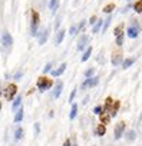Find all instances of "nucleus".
Returning <instances> with one entry per match:
<instances>
[{
    "label": "nucleus",
    "mask_w": 142,
    "mask_h": 146,
    "mask_svg": "<svg viewBox=\"0 0 142 146\" xmlns=\"http://www.w3.org/2000/svg\"><path fill=\"white\" fill-rule=\"evenodd\" d=\"M139 23L138 22H132V25L126 29V35H128V37H131V39H136L138 36H139Z\"/></svg>",
    "instance_id": "1"
},
{
    "label": "nucleus",
    "mask_w": 142,
    "mask_h": 146,
    "mask_svg": "<svg viewBox=\"0 0 142 146\" xmlns=\"http://www.w3.org/2000/svg\"><path fill=\"white\" fill-rule=\"evenodd\" d=\"M37 30H39V13L32 12V27H30L32 36H37Z\"/></svg>",
    "instance_id": "2"
},
{
    "label": "nucleus",
    "mask_w": 142,
    "mask_h": 146,
    "mask_svg": "<svg viewBox=\"0 0 142 146\" xmlns=\"http://www.w3.org/2000/svg\"><path fill=\"white\" fill-rule=\"evenodd\" d=\"M52 86H53V82L50 79H47L45 76L37 79V89H40V90H49Z\"/></svg>",
    "instance_id": "3"
},
{
    "label": "nucleus",
    "mask_w": 142,
    "mask_h": 146,
    "mask_svg": "<svg viewBox=\"0 0 142 146\" xmlns=\"http://www.w3.org/2000/svg\"><path fill=\"white\" fill-rule=\"evenodd\" d=\"M2 44L5 46V47H12V44H13V37H12V35L7 32V30H5V32H2Z\"/></svg>",
    "instance_id": "4"
},
{
    "label": "nucleus",
    "mask_w": 142,
    "mask_h": 146,
    "mask_svg": "<svg viewBox=\"0 0 142 146\" xmlns=\"http://www.w3.org/2000/svg\"><path fill=\"white\" fill-rule=\"evenodd\" d=\"M123 35H125V32H123V25L116 26V27H115V36H116V44H118V46H122V44H123Z\"/></svg>",
    "instance_id": "5"
},
{
    "label": "nucleus",
    "mask_w": 142,
    "mask_h": 146,
    "mask_svg": "<svg viewBox=\"0 0 142 146\" xmlns=\"http://www.w3.org/2000/svg\"><path fill=\"white\" fill-rule=\"evenodd\" d=\"M16 92H17V86H16V85H9V86L6 88V90H5L6 99H7V100H13Z\"/></svg>",
    "instance_id": "6"
},
{
    "label": "nucleus",
    "mask_w": 142,
    "mask_h": 146,
    "mask_svg": "<svg viewBox=\"0 0 142 146\" xmlns=\"http://www.w3.org/2000/svg\"><path fill=\"white\" fill-rule=\"evenodd\" d=\"M125 126H126L125 122H119V123L115 126V139H116V140L122 137V135H123V132H125Z\"/></svg>",
    "instance_id": "7"
},
{
    "label": "nucleus",
    "mask_w": 142,
    "mask_h": 146,
    "mask_svg": "<svg viewBox=\"0 0 142 146\" xmlns=\"http://www.w3.org/2000/svg\"><path fill=\"white\" fill-rule=\"evenodd\" d=\"M98 82H99V79H98V78H88V79L83 82L82 88H86V86L93 88V86H96V85H98Z\"/></svg>",
    "instance_id": "8"
},
{
    "label": "nucleus",
    "mask_w": 142,
    "mask_h": 146,
    "mask_svg": "<svg viewBox=\"0 0 142 146\" xmlns=\"http://www.w3.org/2000/svg\"><path fill=\"white\" fill-rule=\"evenodd\" d=\"M66 66H67L66 63H62V64H60V66H59L57 69H55V70H52V75H53L55 78H59V76L62 75V73H63V72L66 70Z\"/></svg>",
    "instance_id": "9"
},
{
    "label": "nucleus",
    "mask_w": 142,
    "mask_h": 146,
    "mask_svg": "<svg viewBox=\"0 0 142 146\" xmlns=\"http://www.w3.org/2000/svg\"><path fill=\"white\" fill-rule=\"evenodd\" d=\"M88 40H89V36L82 35V36L79 37V42H78V49H79V50H83L85 46H86V42H88Z\"/></svg>",
    "instance_id": "10"
},
{
    "label": "nucleus",
    "mask_w": 142,
    "mask_h": 146,
    "mask_svg": "<svg viewBox=\"0 0 142 146\" xmlns=\"http://www.w3.org/2000/svg\"><path fill=\"white\" fill-rule=\"evenodd\" d=\"M47 37H49V29H43L40 36H39V44H45Z\"/></svg>",
    "instance_id": "11"
},
{
    "label": "nucleus",
    "mask_w": 142,
    "mask_h": 146,
    "mask_svg": "<svg viewBox=\"0 0 142 146\" xmlns=\"http://www.w3.org/2000/svg\"><path fill=\"white\" fill-rule=\"evenodd\" d=\"M111 60H112V64H113V66H119L121 62H122V54H121V53H113Z\"/></svg>",
    "instance_id": "12"
},
{
    "label": "nucleus",
    "mask_w": 142,
    "mask_h": 146,
    "mask_svg": "<svg viewBox=\"0 0 142 146\" xmlns=\"http://www.w3.org/2000/svg\"><path fill=\"white\" fill-rule=\"evenodd\" d=\"M63 37H65V30H59L57 35H56V37H55V44H56V46L60 44L62 40H63Z\"/></svg>",
    "instance_id": "13"
},
{
    "label": "nucleus",
    "mask_w": 142,
    "mask_h": 146,
    "mask_svg": "<svg viewBox=\"0 0 142 146\" xmlns=\"http://www.w3.org/2000/svg\"><path fill=\"white\" fill-rule=\"evenodd\" d=\"M133 63H135V59H133V57L125 59V60L122 62V67H123V69H128V67H131V66H132Z\"/></svg>",
    "instance_id": "14"
},
{
    "label": "nucleus",
    "mask_w": 142,
    "mask_h": 146,
    "mask_svg": "<svg viewBox=\"0 0 142 146\" xmlns=\"http://www.w3.org/2000/svg\"><path fill=\"white\" fill-rule=\"evenodd\" d=\"M106 133V127H105V125H99L98 127H96V130H95V135L96 136H103Z\"/></svg>",
    "instance_id": "15"
},
{
    "label": "nucleus",
    "mask_w": 142,
    "mask_h": 146,
    "mask_svg": "<svg viewBox=\"0 0 142 146\" xmlns=\"http://www.w3.org/2000/svg\"><path fill=\"white\" fill-rule=\"evenodd\" d=\"M102 25H103V20H102V19H101V20L98 19V20H96V23L93 25V29H92V32H93V33H98V32L102 29Z\"/></svg>",
    "instance_id": "16"
},
{
    "label": "nucleus",
    "mask_w": 142,
    "mask_h": 146,
    "mask_svg": "<svg viewBox=\"0 0 142 146\" xmlns=\"http://www.w3.org/2000/svg\"><path fill=\"white\" fill-rule=\"evenodd\" d=\"M62 88H63V83L59 80V82H57V86H56V89H55V93H53V96H55L56 99L60 96V93H62Z\"/></svg>",
    "instance_id": "17"
},
{
    "label": "nucleus",
    "mask_w": 142,
    "mask_h": 146,
    "mask_svg": "<svg viewBox=\"0 0 142 146\" xmlns=\"http://www.w3.org/2000/svg\"><path fill=\"white\" fill-rule=\"evenodd\" d=\"M22 105V96H17L15 100H13V105H12V109L16 112L17 109H19V106Z\"/></svg>",
    "instance_id": "18"
},
{
    "label": "nucleus",
    "mask_w": 142,
    "mask_h": 146,
    "mask_svg": "<svg viewBox=\"0 0 142 146\" xmlns=\"http://www.w3.org/2000/svg\"><path fill=\"white\" fill-rule=\"evenodd\" d=\"M22 119H23V108H20V109H17V110H16L15 122H16V123H19V122H22Z\"/></svg>",
    "instance_id": "19"
},
{
    "label": "nucleus",
    "mask_w": 142,
    "mask_h": 146,
    "mask_svg": "<svg viewBox=\"0 0 142 146\" xmlns=\"http://www.w3.org/2000/svg\"><path fill=\"white\" fill-rule=\"evenodd\" d=\"M76 115H78V105L73 103V105H72V109H70V115H69V117L73 120V119L76 117Z\"/></svg>",
    "instance_id": "20"
},
{
    "label": "nucleus",
    "mask_w": 142,
    "mask_h": 146,
    "mask_svg": "<svg viewBox=\"0 0 142 146\" xmlns=\"http://www.w3.org/2000/svg\"><path fill=\"white\" fill-rule=\"evenodd\" d=\"M57 7H59V0H50V3H49V9L55 13Z\"/></svg>",
    "instance_id": "21"
},
{
    "label": "nucleus",
    "mask_w": 142,
    "mask_h": 146,
    "mask_svg": "<svg viewBox=\"0 0 142 146\" xmlns=\"http://www.w3.org/2000/svg\"><path fill=\"white\" fill-rule=\"evenodd\" d=\"M91 54H92V46H89V47L86 49V52L83 53V56H82V62H86V60L91 57Z\"/></svg>",
    "instance_id": "22"
},
{
    "label": "nucleus",
    "mask_w": 142,
    "mask_h": 146,
    "mask_svg": "<svg viewBox=\"0 0 142 146\" xmlns=\"http://www.w3.org/2000/svg\"><path fill=\"white\" fill-rule=\"evenodd\" d=\"M111 20H112V16H108V17L103 20V25H102V32H105V30L109 27V25H111Z\"/></svg>",
    "instance_id": "23"
},
{
    "label": "nucleus",
    "mask_w": 142,
    "mask_h": 146,
    "mask_svg": "<svg viewBox=\"0 0 142 146\" xmlns=\"http://www.w3.org/2000/svg\"><path fill=\"white\" fill-rule=\"evenodd\" d=\"M23 133H25V132H23V129H22V127H17V129H16V132H15V137H16L17 140H20V139L23 137Z\"/></svg>",
    "instance_id": "24"
},
{
    "label": "nucleus",
    "mask_w": 142,
    "mask_h": 146,
    "mask_svg": "<svg viewBox=\"0 0 142 146\" xmlns=\"http://www.w3.org/2000/svg\"><path fill=\"white\" fill-rule=\"evenodd\" d=\"M133 10H135L136 13H141V12H142V2H141V0H138V2L135 3V6H133Z\"/></svg>",
    "instance_id": "25"
},
{
    "label": "nucleus",
    "mask_w": 142,
    "mask_h": 146,
    "mask_svg": "<svg viewBox=\"0 0 142 146\" xmlns=\"http://www.w3.org/2000/svg\"><path fill=\"white\" fill-rule=\"evenodd\" d=\"M93 73H95V69H93V67L86 69V70H85V76H86V79H88V78H93Z\"/></svg>",
    "instance_id": "26"
},
{
    "label": "nucleus",
    "mask_w": 142,
    "mask_h": 146,
    "mask_svg": "<svg viewBox=\"0 0 142 146\" xmlns=\"http://www.w3.org/2000/svg\"><path fill=\"white\" fill-rule=\"evenodd\" d=\"M126 139H128V140H133V139H136V132H135V130H131V132H128V135H126Z\"/></svg>",
    "instance_id": "27"
},
{
    "label": "nucleus",
    "mask_w": 142,
    "mask_h": 146,
    "mask_svg": "<svg viewBox=\"0 0 142 146\" xmlns=\"http://www.w3.org/2000/svg\"><path fill=\"white\" fill-rule=\"evenodd\" d=\"M52 66H53V63H47V64L43 67V75H46L47 72H50V70H52Z\"/></svg>",
    "instance_id": "28"
},
{
    "label": "nucleus",
    "mask_w": 142,
    "mask_h": 146,
    "mask_svg": "<svg viewBox=\"0 0 142 146\" xmlns=\"http://www.w3.org/2000/svg\"><path fill=\"white\" fill-rule=\"evenodd\" d=\"M113 9H115V5H108V6L103 9V12H105V13H111Z\"/></svg>",
    "instance_id": "29"
},
{
    "label": "nucleus",
    "mask_w": 142,
    "mask_h": 146,
    "mask_svg": "<svg viewBox=\"0 0 142 146\" xmlns=\"http://www.w3.org/2000/svg\"><path fill=\"white\" fill-rule=\"evenodd\" d=\"M69 33H70V35H76V33H78V27H76V25L70 26V29H69Z\"/></svg>",
    "instance_id": "30"
},
{
    "label": "nucleus",
    "mask_w": 142,
    "mask_h": 146,
    "mask_svg": "<svg viewBox=\"0 0 142 146\" xmlns=\"http://www.w3.org/2000/svg\"><path fill=\"white\" fill-rule=\"evenodd\" d=\"M93 113H95V115H101V113H102V106H96V108L93 109Z\"/></svg>",
    "instance_id": "31"
},
{
    "label": "nucleus",
    "mask_w": 142,
    "mask_h": 146,
    "mask_svg": "<svg viewBox=\"0 0 142 146\" xmlns=\"http://www.w3.org/2000/svg\"><path fill=\"white\" fill-rule=\"evenodd\" d=\"M75 96H76V89H73L72 93H70V96H69V102H72V100L75 99Z\"/></svg>",
    "instance_id": "32"
},
{
    "label": "nucleus",
    "mask_w": 142,
    "mask_h": 146,
    "mask_svg": "<svg viewBox=\"0 0 142 146\" xmlns=\"http://www.w3.org/2000/svg\"><path fill=\"white\" fill-rule=\"evenodd\" d=\"M22 76H23V72H22V70H19V72L16 73V75H15V79H16V80H19V79H22Z\"/></svg>",
    "instance_id": "33"
},
{
    "label": "nucleus",
    "mask_w": 142,
    "mask_h": 146,
    "mask_svg": "<svg viewBox=\"0 0 142 146\" xmlns=\"http://www.w3.org/2000/svg\"><path fill=\"white\" fill-rule=\"evenodd\" d=\"M96 20H98V17H96V16H92V17H91V19H89V23H91V25H92V26H93V25H95V23H96Z\"/></svg>",
    "instance_id": "34"
},
{
    "label": "nucleus",
    "mask_w": 142,
    "mask_h": 146,
    "mask_svg": "<svg viewBox=\"0 0 142 146\" xmlns=\"http://www.w3.org/2000/svg\"><path fill=\"white\" fill-rule=\"evenodd\" d=\"M59 25H60V17L57 19V22L55 23V29H59Z\"/></svg>",
    "instance_id": "35"
},
{
    "label": "nucleus",
    "mask_w": 142,
    "mask_h": 146,
    "mask_svg": "<svg viewBox=\"0 0 142 146\" xmlns=\"http://www.w3.org/2000/svg\"><path fill=\"white\" fill-rule=\"evenodd\" d=\"M63 146H72V145H70V140H69V139H67V140H65Z\"/></svg>",
    "instance_id": "36"
},
{
    "label": "nucleus",
    "mask_w": 142,
    "mask_h": 146,
    "mask_svg": "<svg viewBox=\"0 0 142 146\" xmlns=\"http://www.w3.org/2000/svg\"><path fill=\"white\" fill-rule=\"evenodd\" d=\"M0 110H2V103H0Z\"/></svg>",
    "instance_id": "37"
},
{
    "label": "nucleus",
    "mask_w": 142,
    "mask_h": 146,
    "mask_svg": "<svg viewBox=\"0 0 142 146\" xmlns=\"http://www.w3.org/2000/svg\"><path fill=\"white\" fill-rule=\"evenodd\" d=\"M0 95H2V90H0Z\"/></svg>",
    "instance_id": "38"
}]
</instances>
